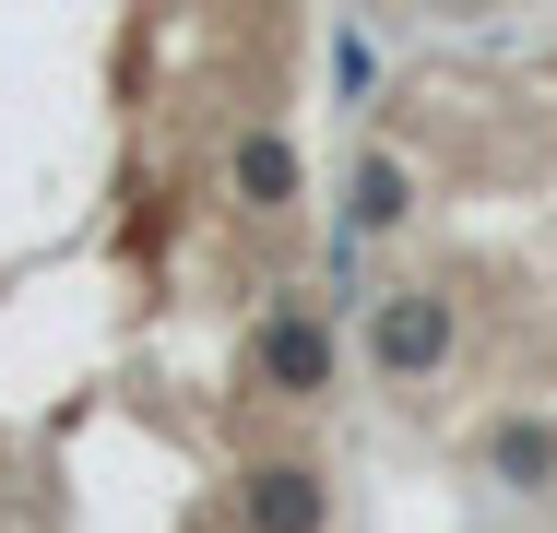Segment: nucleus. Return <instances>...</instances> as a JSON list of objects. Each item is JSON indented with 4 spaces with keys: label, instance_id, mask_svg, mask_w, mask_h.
I'll return each instance as SVG.
<instances>
[{
    "label": "nucleus",
    "instance_id": "f257e3e1",
    "mask_svg": "<svg viewBox=\"0 0 557 533\" xmlns=\"http://www.w3.org/2000/svg\"><path fill=\"white\" fill-rule=\"evenodd\" d=\"M450 344H462V309H450L440 285H392V297L368 309V368H380L392 392H428L450 368Z\"/></svg>",
    "mask_w": 557,
    "mask_h": 533
},
{
    "label": "nucleus",
    "instance_id": "39448f33",
    "mask_svg": "<svg viewBox=\"0 0 557 533\" xmlns=\"http://www.w3.org/2000/svg\"><path fill=\"white\" fill-rule=\"evenodd\" d=\"M486 474H498L510 498H546L557 486V426L546 416H498L486 426Z\"/></svg>",
    "mask_w": 557,
    "mask_h": 533
},
{
    "label": "nucleus",
    "instance_id": "0eeeda50",
    "mask_svg": "<svg viewBox=\"0 0 557 533\" xmlns=\"http://www.w3.org/2000/svg\"><path fill=\"white\" fill-rule=\"evenodd\" d=\"M333 84H344V96H368V84H380V48H368L356 24H344V36H333Z\"/></svg>",
    "mask_w": 557,
    "mask_h": 533
},
{
    "label": "nucleus",
    "instance_id": "7ed1b4c3",
    "mask_svg": "<svg viewBox=\"0 0 557 533\" xmlns=\"http://www.w3.org/2000/svg\"><path fill=\"white\" fill-rule=\"evenodd\" d=\"M237 522L249 533H333L321 462H249V474H237Z\"/></svg>",
    "mask_w": 557,
    "mask_h": 533
},
{
    "label": "nucleus",
    "instance_id": "f03ea898",
    "mask_svg": "<svg viewBox=\"0 0 557 533\" xmlns=\"http://www.w3.org/2000/svg\"><path fill=\"white\" fill-rule=\"evenodd\" d=\"M249 380H261L273 404H321V392H333V320L321 309H273L249 332Z\"/></svg>",
    "mask_w": 557,
    "mask_h": 533
},
{
    "label": "nucleus",
    "instance_id": "423d86ee",
    "mask_svg": "<svg viewBox=\"0 0 557 533\" xmlns=\"http://www.w3.org/2000/svg\"><path fill=\"white\" fill-rule=\"evenodd\" d=\"M404 213H416V166H404V154H356V178H344V225H356V237H392Z\"/></svg>",
    "mask_w": 557,
    "mask_h": 533
},
{
    "label": "nucleus",
    "instance_id": "20e7f679",
    "mask_svg": "<svg viewBox=\"0 0 557 533\" xmlns=\"http://www.w3.org/2000/svg\"><path fill=\"white\" fill-rule=\"evenodd\" d=\"M225 190H237L249 213H297L309 166H297V142H285V131H237V154H225Z\"/></svg>",
    "mask_w": 557,
    "mask_h": 533
}]
</instances>
